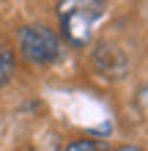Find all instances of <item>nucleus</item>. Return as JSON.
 Instances as JSON below:
<instances>
[{
    "label": "nucleus",
    "instance_id": "1",
    "mask_svg": "<svg viewBox=\"0 0 148 151\" xmlns=\"http://www.w3.org/2000/svg\"><path fill=\"white\" fill-rule=\"evenodd\" d=\"M104 6L102 3H69L60 6V28L69 44L85 47L93 36V25L102 17Z\"/></svg>",
    "mask_w": 148,
    "mask_h": 151
},
{
    "label": "nucleus",
    "instance_id": "3",
    "mask_svg": "<svg viewBox=\"0 0 148 151\" xmlns=\"http://www.w3.org/2000/svg\"><path fill=\"white\" fill-rule=\"evenodd\" d=\"M93 66L102 77H121L126 72V58L115 44H96L93 50Z\"/></svg>",
    "mask_w": 148,
    "mask_h": 151
},
{
    "label": "nucleus",
    "instance_id": "4",
    "mask_svg": "<svg viewBox=\"0 0 148 151\" xmlns=\"http://www.w3.org/2000/svg\"><path fill=\"white\" fill-rule=\"evenodd\" d=\"M14 69H16V58L14 52L6 47V44H0V85H6L8 80L14 77Z\"/></svg>",
    "mask_w": 148,
    "mask_h": 151
},
{
    "label": "nucleus",
    "instance_id": "2",
    "mask_svg": "<svg viewBox=\"0 0 148 151\" xmlns=\"http://www.w3.org/2000/svg\"><path fill=\"white\" fill-rule=\"evenodd\" d=\"M19 52L30 63H52L60 55V39L47 25H25L19 30Z\"/></svg>",
    "mask_w": 148,
    "mask_h": 151
},
{
    "label": "nucleus",
    "instance_id": "6",
    "mask_svg": "<svg viewBox=\"0 0 148 151\" xmlns=\"http://www.w3.org/2000/svg\"><path fill=\"white\" fill-rule=\"evenodd\" d=\"M115 151H143L140 146H121V148H115Z\"/></svg>",
    "mask_w": 148,
    "mask_h": 151
},
{
    "label": "nucleus",
    "instance_id": "5",
    "mask_svg": "<svg viewBox=\"0 0 148 151\" xmlns=\"http://www.w3.org/2000/svg\"><path fill=\"white\" fill-rule=\"evenodd\" d=\"M66 151H104V146L96 143V140H71L66 146Z\"/></svg>",
    "mask_w": 148,
    "mask_h": 151
}]
</instances>
